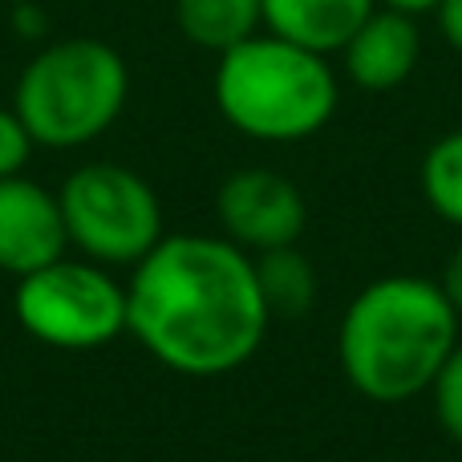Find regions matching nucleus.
I'll return each instance as SVG.
<instances>
[{
	"mask_svg": "<svg viewBox=\"0 0 462 462\" xmlns=\"http://www.w3.org/2000/svg\"><path fill=\"white\" fill-rule=\"evenodd\" d=\"M268 320L252 255L227 236H162L126 288V328L187 377H219L252 361Z\"/></svg>",
	"mask_w": 462,
	"mask_h": 462,
	"instance_id": "f257e3e1",
	"label": "nucleus"
},
{
	"mask_svg": "<svg viewBox=\"0 0 462 462\" xmlns=\"http://www.w3.org/2000/svg\"><path fill=\"white\" fill-rule=\"evenodd\" d=\"M458 345V312L422 276H385L361 288L341 317V369L369 402L426 393Z\"/></svg>",
	"mask_w": 462,
	"mask_h": 462,
	"instance_id": "f03ea898",
	"label": "nucleus"
},
{
	"mask_svg": "<svg viewBox=\"0 0 462 462\" xmlns=\"http://www.w3.org/2000/svg\"><path fill=\"white\" fill-rule=\"evenodd\" d=\"M211 97L219 118L252 143H304L333 122L341 81L328 57L260 29L216 57Z\"/></svg>",
	"mask_w": 462,
	"mask_h": 462,
	"instance_id": "7ed1b4c3",
	"label": "nucleus"
},
{
	"mask_svg": "<svg viewBox=\"0 0 462 462\" xmlns=\"http://www.w3.org/2000/svg\"><path fill=\"white\" fill-rule=\"evenodd\" d=\"M130 102V65L102 37H61L24 61L13 110L45 151L89 146L122 118Z\"/></svg>",
	"mask_w": 462,
	"mask_h": 462,
	"instance_id": "20e7f679",
	"label": "nucleus"
},
{
	"mask_svg": "<svg viewBox=\"0 0 462 462\" xmlns=\"http://www.w3.org/2000/svg\"><path fill=\"white\" fill-rule=\"evenodd\" d=\"M69 244L94 263H138L162 239V203L138 171L86 162L57 191Z\"/></svg>",
	"mask_w": 462,
	"mask_h": 462,
	"instance_id": "39448f33",
	"label": "nucleus"
},
{
	"mask_svg": "<svg viewBox=\"0 0 462 462\" xmlns=\"http://www.w3.org/2000/svg\"><path fill=\"white\" fill-rule=\"evenodd\" d=\"M16 320L41 345L69 353L102 349L126 333V288L94 260H53L21 276Z\"/></svg>",
	"mask_w": 462,
	"mask_h": 462,
	"instance_id": "423d86ee",
	"label": "nucleus"
},
{
	"mask_svg": "<svg viewBox=\"0 0 462 462\" xmlns=\"http://www.w3.org/2000/svg\"><path fill=\"white\" fill-rule=\"evenodd\" d=\"M216 216L224 236L247 255L296 244L309 224L300 187L268 167H244L227 175L216 195Z\"/></svg>",
	"mask_w": 462,
	"mask_h": 462,
	"instance_id": "0eeeda50",
	"label": "nucleus"
},
{
	"mask_svg": "<svg viewBox=\"0 0 462 462\" xmlns=\"http://www.w3.org/2000/svg\"><path fill=\"white\" fill-rule=\"evenodd\" d=\"M69 247L61 199L24 175L0 179V272L16 280L61 260Z\"/></svg>",
	"mask_w": 462,
	"mask_h": 462,
	"instance_id": "6e6552de",
	"label": "nucleus"
},
{
	"mask_svg": "<svg viewBox=\"0 0 462 462\" xmlns=\"http://www.w3.org/2000/svg\"><path fill=\"white\" fill-rule=\"evenodd\" d=\"M341 69L365 94H390L414 78L422 61V29L418 16L393 13V8H374L357 32L345 41Z\"/></svg>",
	"mask_w": 462,
	"mask_h": 462,
	"instance_id": "1a4fd4ad",
	"label": "nucleus"
},
{
	"mask_svg": "<svg viewBox=\"0 0 462 462\" xmlns=\"http://www.w3.org/2000/svg\"><path fill=\"white\" fill-rule=\"evenodd\" d=\"M374 8L377 0H260L263 29L320 57L341 53Z\"/></svg>",
	"mask_w": 462,
	"mask_h": 462,
	"instance_id": "9d476101",
	"label": "nucleus"
},
{
	"mask_svg": "<svg viewBox=\"0 0 462 462\" xmlns=\"http://www.w3.org/2000/svg\"><path fill=\"white\" fill-rule=\"evenodd\" d=\"M175 24L183 41L208 53H227L263 29L260 0H175Z\"/></svg>",
	"mask_w": 462,
	"mask_h": 462,
	"instance_id": "9b49d317",
	"label": "nucleus"
},
{
	"mask_svg": "<svg viewBox=\"0 0 462 462\" xmlns=\"http://www.w3.org/2000/svg\"><path fill=\"white\" fill-rule=\"evenodd\" d=\"M263 304L272 317H304L317 300V272L296 244L252 255Z\"/></svg>",
	"mask_w": 462,
	"mask_h": 462,
	"instance_id": "f8f14e48",
	"label": "nucleus"
},
{
	"mask_svg": "<svg viewBox=\"0 0 462 462\" xmlns=\"http://www.w3.org/2000/svg\"><path fill=\"white\" fill-rule=\"evenodd\" d=\"M422 195L434 216L462 227V126L442 134L422 159Z\"/></svg>",
	"mask_w": 462,
	"mask_h": 462,
	"instance_id": "ddd939ff",
	"label": "nucleus"
},
{
	"mask_svg": "<svg viewBox=\"0 0 462 462\" xmlns=\"http://www.w3.org/2000/svg\"><path fill=\"white\" fill-rule=\"evenodd\" d=\"M430 393H434V414H439V426L462 447V345H455V353L447 357V365L439 369Z\"/></svg>",
	"mask_w": 462,
	"mask_h": 462,
	"instance_id": "4468645a",
	"label": "nucleus"
},
{
	"mask_svg": "<svg viewBox=\"0 0 462 462\" xmlns=\"http://www.w3.org/2000/svg\"><path fill=\"white\" fill-rule=\"evenodd\" d=\"M32 138H29V130H24V122L16 118V110L13 106H0V179H13V175H21L24 167H29V159H32Z\"/></svg>",
	"mask_w": 462,
	"mask_h": 462,
	"instance_id": "2eb2a0df",
	"label": "nucleus"
},
{
	"mask_svg": "<svg viewBox=\"0 0 462 462\" xmlns=\"http://www.w3.org/2000/svg\"><path fill=\"white\" fill-rule=\"evenodd\" d=\"M13 29H16V37L21 41H45V32H49V16H45V8L37 5V0H13Z\"/></svg>",
	"mask_w": 462,
	"mask_h": 462,
	"instance_id": "dca6fc26",
	"label": "nucleus"
},
{
	"mask_svg": "<svg viewBox=\"0 0 462 462\" xmlns=\"http://www.w3.org/2000/svg\"><path fill=\"white\" fill-rule=\"evenodd\" d=\"M434 24H439V37L447 41L455 53H462V0H442L434 8Z\"/></svg>",
	"mask_w": 462,
	"mask_h": 462,
	"instance_id": "f3484780",
	"label": "nucleus"
},
{
	"mask_svg": "<svg viewBox=\"0 0 462 462\" xmlns=\"http://www.w3.org/2000/svg\"><path fill=\"white\" fill-rule=\"evenodd\" d=\"M439 288L447 292V300L455 304V312L462 317V244L450 252V260H447V272H442V280H439Z\"/></svg>",
	"mask_w": 462,
	"mask_h": 462,
	"instance_id": "a211bd4d",
	"label": "nucleus"
},
{
	"mask_svg": "<svg viewBox=\"0 0 462 462\" xmlns=\"http://www.w3.org/2000/svg\"><path fill=\"white\" fill-rule=\"evenodd\" d=\"M439 5L442 0H377V8H393V13H410V16H426Z\"/></svg>",
	"mask_w": 462,
	"mask_h": 462,
	"instance_id": "6ab92c4d",
	"label": "nucleus"
}]
</instances>
